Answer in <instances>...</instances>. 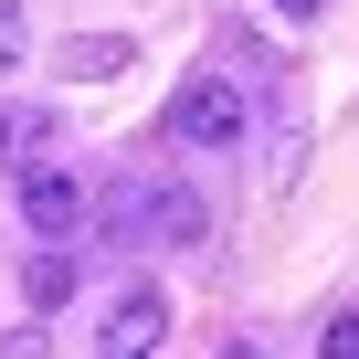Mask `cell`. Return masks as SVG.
I'll return each mask as SVG.
<instances>
[{"instance_id": "6da1fadb", "label": "cell", "mask_w": 359, "mask_h": 359, "mask_svg": "<svg viewBox=\"0 0 359 359\" xmlns=\"http://www.w3.org/2000/svg\"><path fill=\"white\" fill-rule=\"evenodd\" d=\"M169 137L180 148H243L254 137V95L233 74H191V85L169 95Z\"/></svg>"}, {"instance_id": "7a4b0ae2", "label": "cell", "mask_w": 359, "mask_h": 359, "mask_svg": "<svg viewBox=\"0 0 359 359\" xmlns=\"http://www.w3.org/2000/svg\"><path fill=\"white\" fill-rule=\"evenodd\" d=\"M85 212H95V201H85V180H74L64 158H32V169H22V222H32L43 243H74Z\"/></svg>"}, {"instance_id": "3957f363", "label": "cell", "mask_w": 359, "mask_h": 359, "mask_svg": "<svg viewBox=\"0 0 359 359\" xmlns=\"http://www.w3.org/2000/svg\"><path fill=\"white\" fill-rule=\"evenodd\" d=\"M158 338H169V296L158 285H127L106 306V327H95V359H158Z\"/></svg>"}, {"instance_id": "277c9868", "label": "cell", "mask_w": 359, "mask_h": 359, "mask_svg": "<svg viewBox=\"0 0 359 359\" xmlns=\"http://www.w3.org/2000/svg\"><path fill=\"white\" fill-rule=\"evenodd\" d=\"M212 233V212H201V191H191V180H148V191H137V243H201Z\"/></svg>"}, {"instance_id": "5b68a950", "label": "cell", "mask_w": 359, "mask_h": 359, "mask_svg": "<svg viewBox=\"0 0 359 359\" xmlns=\"http://www.w3.org/2000/svg\"><path fill=\"white\" fill-rule=\"evenodd\" d=\"M53 148H64L53 106H0V169H32V158H53Z\"/></svg>"}, {"instance_id": "8992f818", "label": "cell", "mask_w": 359, "mask_h": 359, "mask_svg": "<svg viewBox=\"0 0 359 359\" xmlns=\"http://www.w3.org/2000/svg\"><path fill=\"white\" fill-rule=\"evenodd\" d=\"M127 64H137L127 32H74V43H64V74H85V85H106V74H127Z\"/></svg>"}, {"instance_id": "52a82bcc", "label": "cell", "mask_w": 359, "mask_h": 359, "mask_svg": "<svg viewBox=\"0 0 359 359\" xmlns=\"http://www.w3.org/2000/svg\"><path fill=\"white\" fill-rule=\"evenodd\" d=\"M74 275H85V264H74V254H64V243H53V254H32V264H22V296H32V306H43V317H53V306H64V296H74Z\"/></svg>"}, {"instance_id": "ba28073f", "label": "cell", "mask_w": 359, "mask_h": 359, "mask_svg": "<svg viewBox=\"0 0 359 359\" xmlns=\"http://www.w3.org/2000/svg\"><path fill=\"white\" fill-rule=\"evenodd\" d=\"M22 53H32V22H22V0H0V74H11Z\"/></svg>"}, {"instance_id": "9c48e42d", "label": "cell", "mask_w": 359, "mask_h": 359, "mask_svg": "<svg viewBox=\"0 0 359 359\" xmlns=\"http://www.w3.org/2000/svg\"><path fill=\"white\" fill-rule=\"evenodd\" d=\"M317 359H359V317H327V338H317Z\"/></svg>"}, {"instance_id": "30bf717a", "label": "cell", "mask_w": 359, "mask_h": 359, "mask_svg": "<svg viewBox=\"0 0 359 359\" xmlns=\"http://www.w3.org/2000/svg\"><path fill=\"white\" fill-rule=\"evenodd\" d=\"M212 359H264V338H233V348H212Z\"/></svg>"}, {"instance_id": "8fae6325", "label": "cell", "mask_w": 359, "mask_h": 359, "mask_svg": "<svg viewBox=\"0 0 359 359\" xmlns=\"http://www.w3.org/2000/svg\"><path fill=\"white\" fill-rule=\"evenodd\" d=\"M275 11H285V22H306V11H317V0H275Z\"/></svg>"}]
</instances>
